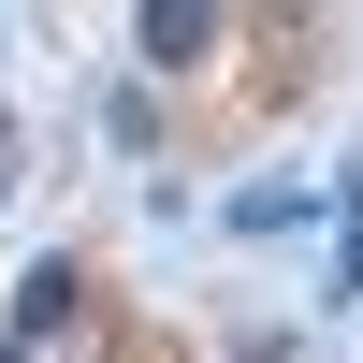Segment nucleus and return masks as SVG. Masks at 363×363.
Masks as SVG:
<instances>
[{
    "mask_svg": "<svg viewBox=\"0 0 363 363\" xmlns=\"http://www.w3.org/2000/svg\"><path fill=\"white\" fill-rule=\"evenodd\" d=\"M218 44H233V15H218V0H145V15H131L145 87H189V73H218Z\"/></svg>",
    "mask_w": 363,
    "mask_h": 363,
    "instance_id": "f257e3e1",
    "label": "nucleus"
},
{
    "mask_svg": "<svg viewBox=\"0 0 363 363\" xmlns=\"http://www.w3.org/2000/svg\"><path fill=\"white\" fill-rule=\"evenodd\" d=\"M320 291H335V306H363V174L335 189V262H320Z\"/></svg>",
    "mask_w": 363,
    "mask_h": 363,
    "instance_id": "f03ea898",
    "label": "nucleus"
},
{
    "mask_svg": "<svg viewBox=\"0 0 363 363\" xmlns=\"http://www.w3.org/2000/svg\"><path fill=\"white\" fill-rule=\"evenodd\" d=\"M102 131L145 160V145H160V87H131V73H116V87H102Z\"/></svg>",
    "mask_w": 363,
    "mask_h": 363,
    "instance_id": "7ed1b4c3",
    "label": "nucleus"
},
{
    "mask_svg": "<svg viewBox=\"0 0 363 363\" xmlns=\"http://www.w3.org/2000/svg\"><path fill=\"white\" fill-rule=\"evenodd\" d=\"M306 218V189H291V174H262V189H233V233H291Z\"/></svg>",
    "mask_w": 363,
    "mask_h": 363,
    "instance_id": "20e7f679",
    "label": "nucleus"
},
{
    "mask_svg": "<svg viewBox=\"0 0 363 363\" xmlns=\"http://www.w3.org/2000/svg\"><path fill=\"white\" fill-rule=\"evenodd\" d=\"M0 174H15V87H0Z\"/></svg>",
    "mask_w": 363,
    "mask_h": 363,
    "instance_id": "39448f33",
    "label": "nucleus"
},
{
    "mask_svg": "<svg viewBox=\"0 0 363 363\" xmlns=\"http://www.w3.org/2000/svg\"><path fill=\"white\" fill-rule=\"evenodd\" d=\"M0 189H15V174H0Z\"/></svg>",
    "mask_w": 363,
    "mask_h": 363,
    "instance_id": "423d86ee",
    "label": "nucleus"
}]
</instances>
